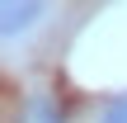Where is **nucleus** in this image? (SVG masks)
Here are the masks:
<instances>
[{"mask_svg": "<svg viewBox=\"0 0 127 123\" xmlns=\"http://www.w3.org/2000/svg\"><path fill=\"white\" fill-rule=\"evenodd\" d=\"M42 19V5L38 0H9V5H0V38L9 43V38H19L24 28H33Z\"/></svg>", "mask_w": 127, "mask_h": 123, "instance_id": "obj_1", "label": "nucleus"}, {"mask_svg": "<svg viewBox=\"0 0 127 123\" xmlns=\"http://www.w3.org/2000/svg\"><path fill=\"white\" fill-rule=\"evenodd\" d=\"M99 123H127V95H118V100L99 114Z\"/></svg>", "mask_w": 127, "mask_h": 123, "instance_id": "obj_3", "label": "nucleus"}, {"mask_svg": "<svg viewBox=\"0 0 127 123\" xmlns=\"http://www.w3.org/2000/svg\"><path fill=\"white\" fill-rule=\"evenodd\" d=\"M28 123H66V109L52 95H33L28 100Z\"/></svg>", "mask_w": 127, "mask_h": 123, "instance_id": "obj_2", "label": "nucleus"}]
</instances>
